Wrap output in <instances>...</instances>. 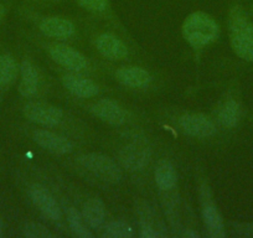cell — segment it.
I'll list each match as a JSON object with an SVG mask.
<instances>
[{
  "label": "cell",
  "mask_w": 253,
  "mask_h": 238,
  "mask_svg": "<svg viewBox=\"0 0 253 238\" xmlns=\"http://www.w3.org/2000/svg\"><path fill=\"white\" fill-rule=\"evenodd\" d=\"M230 41L238 57L253 61V23L241 6L231 9L228 16Z\"/></svg>",
  "instance_id": "cell-1"
},
{
  "label": "cell",
  "mask_w": 253,
  "mask_h": 238,
  "mask_svg": "<svg viewBox=\"0 0 253 238\" xmlns=\"http://www.w3.org/2000/svg\"><path fill=\"white\" fill-rule=\"evenodd\" d=\"M182 36L190 45L203 47L213 42L220 35V28L213 18L204 11L190 14L182 24Z\"/></svg>",
  "instance_id": "cell-2"
},
{
  "label": "cell",
  "mask_w": 253,
  "mask_h": 238,
  "mask_svg": "<svg viewBox=\"0 0 253 238\" xmlns=\"http://www.w3.org/2000/svg\"><path fill=\"white\" fill-rule=\"evenodd\" d=\"M79 162L89 172L106 183H119L123 176L121 167L111 158L96 153H89L79 158Z\"/></svg>",
  "instance_id": "cell-3"
},
{
  "label": "cell",
  "mask_w": 253,
  "mask_h": 238,
  "mask_svg": "<svg viewBox=\"0 0 253 238\" xmlns=\"http://www.w3.org/2000/svg\"><path fill=\"white\" fill-rule=\"evenodd\" d=\"M152 152L145 140L137 139L122 149L119 160L126 169L130 171L143 170L149 162Z\"/></svg>",
  "instance_id": "cell-4"
},
{
  "label": "cell",
  "mask_w": 253,
  "mask_h": 238,
  "mask_svg": "<svg viewBox=\"0 0 253 238\" xmlns=\"http://www.w3.org/2000/svg\"><path fill=\"white\" fill-rule=\"evenodd\" d=\"M24 114L31 122L46 125V127H56L60 124L63 118L62 109L43 102H31L24 107Z\"/></svg>",
  "instance_id": "cell-5"
},
{
  "label": "cell",
  "mask_w": 253,
  "mask_h": 238,
  "mask_svg": "<svg viewBox=\"0 0 253 238\" xmlns=\"http://www.w3.org/2000/svg\"><path fill=\"white\" fill-rule=\"evenodd\" d=\"M48 52L53 61L57 62L65 69L72 70V71H81L87 67V58L81 52L67 45H62V43L53 45L51 46Z\"/></svg>",
  "instance_id": "cell-6"
},
{
  "label": "cell",
  "mask_w": 253,
  "mask_h": 238,
  "mask_svg": "<svg viewBox=\"0 0 253 238\" xmlns=\"http://www.w3.org/2000/svg\"><path fill=\"white\" fill-rule=\"evenodd\" d=\"M180 127L186 134L196 138H208L216 133L215 123L205 114H186L180 118Z\"/></svg>",
  "instance_id": "cell-7"
},
{
  "label": "cell",
  "mask_w": 253,
  "mask_h": 238,
  "mask_svg": "<svg viewBox=\"0 0 253 238\" xmlns=\"http://www.w3.org/2000/svg\"><path fill=\"white\" fill-rule=\"evenodd\" d=\"M33 138L38 143V145H40L41 148L52 153V154L65 155L71 153L72 149H74V145L67 138L61 137V135L50 132V130H35Z\"/></svg>",
  "instance_id": "cell-8"
},
{
  "label": "cell",
  "mask_w": 253,
  "mask_h": 238,
  "mask_svg": "<svg viewBox=\"0 0 253 238\" xmlns=\"http://www.w3.org/2000/svg\"><path fill=\"white\" fill-rule=\"evenodd\" d=\"M29 195H30L31 201L34 205L50 220L58 221L61 220V210L58 207L57 202L55 198H52L50 193L46 190L42 186H31L29 190Z\"/></svg>",
  "instance_id": "cell-9"
},
{
  "label": "cell",
  "mask_w": 253,
  "mask_h": 238,
  "mask_svg": "<svg viewBox=\"0 0 253 238\" xmlns=\"http://www.w3.org/2000/svg\"><path fill=\"white\" fill-rule=\"evenodd\" d=\"M91 111L101 120L112 125H122L126 120V112L112 99H101L91 107Z\"/></svg>",
  "instance_id": "cell-10"
},
{
  "label": "cell",
  "mask_w": 253,
  "mask_h": 238,
  "mask_svg": "<svg viewBox=\"0 0 253 238\" xmlns=\"http://www.w3.org/2000/svg\"><path fill=\"white\" fill-rule=\"evenodd\" d=\"M62 84L67 91L81 98H91L99 92L98 86L92 79L77 75H65L62 77Z\"/></svg>",
  "instance_id": "cell-11"
},
{
  "label": "cell",
  "mask_w": 253,
  "mask_h": 238,
  "mask_svg": "<svg viewBox=\"0 0 253 238\" xmlns=\"http://www.w3.org/2000/svg\"><path fill=\"white\" fill-rule=\"evenodd\" d=\"M40 30L43 35L53 39H66L74 35L75 25L72 21L67 20L65 18H52L43 19L40 23Z\"/></svg>",
  "instance_id": "cell-12"
},
{
  "label": "cell",
  "mask_w": 253,
  "mask_h": 238,
  "mask_svg": "<svg viewBox=\"0 0 253 238\" xmlns=\"http://www.w3.org/2000/svg\"><path fill=\"white\" fill-rule=\"evenodd\" d=\"M97 50L107 58L111 60H122L128 56V48L126 46L111 34H102L97 38L96 41Z\"/></svg>",
  "instance_id": "cell-13"
},
{
  "label": "cell",
  "mask_w": 253,
  "mask_h": 238,
  "mask_svg": "<svg viewBox=\"0 0 253 238\" xmlns=\"http://www.w3.org/2000/svg\"><path fill=\"white\" fill-rule=\"evenodd\" d=\"M116 77L122 84L133 88L147 87L152 82V75L142 67H122L116 72Z\"/></svg>",
  "instance_id": "cell-14"
},
{
  "label": "cell",
  "mask_w": 253,
  "mask_h": 238,
  "mask_svg": "<svg viewBox=\"0 0 253 238\" xmlns=\"http://www.w3.org/2000/svg\"><path fill=\"white\" fill-rule=\"evenodd\" d=\"M21 82L19 84V93L24 97H31L36 93L39 87V75L36 67L29 60H24L20 66Z\"/></svg>",
  "instance_id": "cell-15"
},
{
  "label": "cell",
  "mask_w": 253,
  "mask_h": 238,
  "mask_svg": "<svg viewBox=\"0 0 253 238\" xmlns=\"http://www.w3.org/2000/svg\"><path fill=\"white\" fill-rule=\"evenodd\" d=\"M82 217L89 227H102V225L104 223V218H106V208H104L103 202L98 198L87 200L82 208Z\"/></svg>",
  "instance_id": "cell-16"
},
{
  "label": "cell",
  "mask_w": 253,
  "mask_h": 238,
  "mask_svg": "<svg viewBox=\"0 0 253 238\" xmlns=\"http://www.w3.org/2000/svg\"><path fill=\"white\" fill-rule=\"evenodd\" d=\"M155 183L162 190H170L176 185L177 176L174 166L169 160L164 159L158 162L155 167Z\"/></svg>",
  "instance_id": "cell-17"
},
{
  "label": "cell",
  "mask_w": 253,
  "mask_h": 238,
  "mask_svg": "<svg viewBox=\"0 0 253 238\" xmlns=\"http://www.w3.org/2000/svg\"><path fill=\"white\" fill-rule=\"evenodd\" d=\"M203 217L205 226L208 227L209 233L212 237H223L225 236V226H223L222 216L212 203H206L203 210Z\"/></svg>",
  "instance_id": "cell-18"
},
{
  "label": "cell",
  "mask_w": 253,
  "mask_h": 238,
  "mask_svg": "<svg viewBox=\"0 0 253 238\" xmlns=\"http://www.w3.org/2000/svg\"><path fill=\"white\" fill-rule=\"evenodd\" d=\"M241 118V107L238 102L230 99L225 102L218 112V120L226 128H233L238 124Z\"/></svg>",
  "instance_id": "cell-19"
},
{
  "label": "cell",
  "mask_w": 253,
  "mask_h": 238,
  "mask_svg": "<svg viewBox=\"0 0 253 238\" xmlns=\"http://www.w3.org/2000/svg\"><path fill=\"white\" fill-rule=\"evenodd\" d=\"M18 75L16 62L10 55L0 56V86H8Z\"/></svg>",
  "instance_id": "cell-20"
},
{
  "label": "cell",
  "mask_w": 253,
  "mask_h": 238,
  "mask_svg": "<svg viewBox=\"0 0 253 238\" xmlns=\"http://www.w3.org/2000/svg\"><path fill=\"white\" fill-rule=\"evenodd\" d=\"M67 221H69L70 228H71L72 232L75 233V236H77V237H81V238H92L93 237V235H92L91 231L87 228L84 217H81V215H80V213L77 212L74 207H71L67 210Z\"/></svg>",
  "instance_id": "cell-21"
},
{
  "label": "cell",
  "mask_w": 253,
  "mask_h": 238,
  "mask_svg": "<svg viewBox=\"0 0 253 238\" xmlns=\"http://www.w3.org/2000/svg\"><path fill=\"white\" fill-rule=\"evenodd\" d=\"M104 235L113 238H129L133 236V228L124 221H113L106 226Z\"/></svg>",
  "instance_id": "cell-22"
},
{
  "label": "cell",
  "mask_w": 253,
  "mask_h": 238,
  "mask_svg": "<svg viewBox=\"0 0 253 238\" xmlns=\"http://www.w3.org/2000/svg\"><path fill=\"white\" fill-rule=\"evenodd\" d=\"M81 8L94 14H103L108 10L109 0H76Z\"/></svg>",
  "instance_id": "cell-23"
},
{
  "label": "cell",
  "mask_w": 253,
  "mask_h": 238,
  "mask_svg": "<svg viewBox=\"0 0 253 238\" xmlns=\"http://www.w3.org/2000/svg\"><path fill=\"white\" fill-rule=\"evenodd\" d=\"M24 235L30 238H48L52 237V233L45 227L36 222H29L24 226Z\"/></svg>",
  "instance_id": "cell-24"
},
{
  "label": "cell",
  "mask_w": 253,
  "mask_h": 238,
  "mask_svg": "<svg viewBox=\"0 0 253 238\" xmlns=\"http://www.w3.org/2000/svg\"><path fill=\"white\" fill-rule=\"evenodd\" d=\"M140 236H142L143 238H155V237H159L160 235L154 230V228L150 227V226L143 225Z\"/></svg>",
  "instance_id": "cell-25"
},
{
  "label": "cell",
  "mask_w": 253,
  "mask_h": 238,
  "mask_svg": "<svg viewBox=\"0 0 253 238\" xmlns=\"http://www.w3.org/2000/svg\"><path fill=\"white\" fill-rule=\"evenodd\" d=\"M5 13H6L5 5H4L3 3H0V23H1V20H3L4 16H5Z\"/></svg>",
  "instance_id": "cell-26"
}]
</instances>
